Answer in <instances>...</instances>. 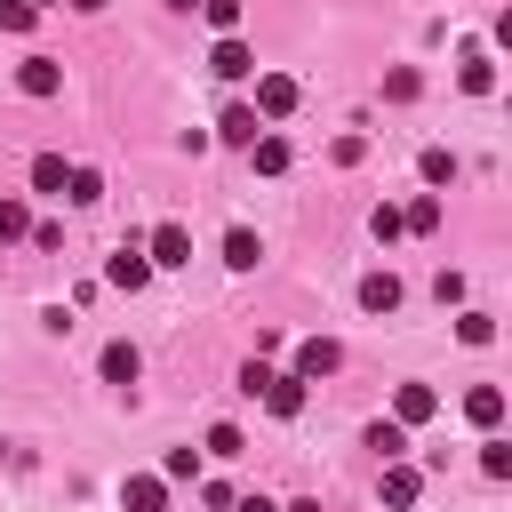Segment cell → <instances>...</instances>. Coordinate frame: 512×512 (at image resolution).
Segmentation results:
<instances>
[{"label":"cell","instance_id":"obj_3","mask_svg":"<svg viewBox=\"0 0 512 512\" xmlns=\"http://www.w3.org/2000/svg\"><path fill=\"white\" fill-rule=\"evenodd\" d=\"M208 72H216V80H248V72H256V48H248L240 32H224V40L208 48Z\"/></svg>","mask_w":512,"mask_h":512},{"label":"cell","instance_id":"obj_17","mask_svg":"<svg viewBox=\"0 0 512 512\" xmlns=\"http://www.w3.org/2000/svg\"><path fill=\"white\" fill-rule=\"evenodd\" d=\"M136 376H144L136 344H104V384H136Z\"/></svg>","mask_w":512,"mask_h":512},{"label":"cell","instance_id":"obj_35","mask_svg":"<svg viewBox=\"0 0 512 512\" xmlns=\"http://www.w3.org/2000/svg\"><path fill=\"white\" fill-rule=\"evenodd\" d=\"M0 456H8V440H0Z\"/></svg>","mask_w":512,"mask_h":512},{"label":"cell","instance_id":"obj_9","mask_svg":"<svg viewBox=\"0 0 512 512\" xmlns=\"http://www.w3.org/2000/svg\"><path fill=\"white\" fill-rule=\"evenodd\" d=\"M256 400H264V408H272V416H296V408H304V376H280V368H272V376H264V392H256Z\"/></svg>","mask_w":512,"mask_h":512},{"label":"cell","instance_id":"obj_32","mask_svg":"<svg viewBox=\"0 0 512 512\" xmlns=\"http://www.w3.org/2000/svg\"><path fill=\"white\" fill-rule=\"evenodd\" d=\"M280 512H320V504H312V496H304V504H280Z\"/></svg>","mask_w":512,"mask_h":512},{"label":"cell","instance_id":"obj_22","mask_svg":"<svg viewBox=\"0 0 512 512\" xmlns=\"http://www.w3.org/2000/svg\"><path fill=\"white\" fill-rule=\"evenodd\" d=\"M456 80H464L472 96H488V88H496V64H488V56H464V72H456Z\"/></svg>","mask_w":512,"mask_h":512},{"label":"cell","instance_id":"obj_11","mask_svg":"<svg viewBox=\"0 0 512 512\" xmlns=\"http://www.w3.org/2000/svg\"><path fill=\"white\" fill-rule=\"evenodd\" d=\"M216 136H224V144H256V136H264V120H256V104H224V120H216Z\"/></svg>","mask_w":512,"mask_h":512},{"label":"cell","instance_id":"obj_26","mask_svg":"<svg viewBox=\"0 0 512 512\" xmlns=\"http://www.w3.org/2000/svg\"><path fill=\"white\" fill-rule=\"evenodd\" d=\"M248 440H240V424H208V456H240Z\"/></svg>","mask_w":512,"mask_h":512},{"label":"cell","instance_id":"obj_27","mask_svg":"<svg viewBox=\"0 0 512 512\" xmlns=\"http://www.w3.org/2000/svg\"><path fill=\"white\" fill-rule=\"evenodd\" d=\"M200 16H208L216 32H240V0H200Z\"/></svg>","mask_w":512,"mask_h":512},{"label":"cell","instance_id":"obj_14","mask_svg":"<svg viewBox=\"0 0 512 512\" xmlns=\"http://www.w3.org/2000/svg\"><path fill=\"white\" fill-rule=\"evenodd\" d=\"M256 256H264V240H256L248 224H232V232H224V264H232V272H256Z\"/></svg>","mask_w":512,"mask_h":512},{"label":"cell","instance_id":"obj_29","mask_svg":"<svg viewBox=\"0 0 512 512\" xmlns=\"http://www.w3.org/2000/svg\"><path fill=\"white\" fill-rule=\"evenodd\" d=\"M456 336H464V344H488V336H496V320H488V312H464V320H456Z\"/></svg>","mask_w":512,"mask_h":512},{"label":"cell","instance_id":"obj_6","mask_svg":"<svg viewBox=\"0 0 512 512\" xmlns=\"http://www.w3.org/2000/svg\"><path fill=\"white\" fill-rule=\"evenodd\" d=\"M120 512H168V480H160V472H128Z\"/></svg>","mask_w":512,"mask_h":512},{"label":"cell","instance_id":"obj_33","mask_svg":"<svg viewBox=\"0 0 512 512\" xmlns=\"http://www.w3.org/2000/svg\"><path fill=\"white\" fill-rule=\"evenodd\" d=\"M72 8H104V0H72Z\"/></svg>","mask_w":512,"mask_h":512},{"label":"cell","instance_id":"obj_4","mask_svg":"<svg viewBox=\"0 0 512 512\" xmlns=\"http://www.w3.org/2000/svg\"><path fill=\"white\" fill-rule=\"evenodd\" d=\"M296 96H304V88H296L288 72H264V80H256V120H288Z\"/></svg>","mask_w":512,"mask_h":512},{"label":"cell","instance_id":"obj_1","mask_svg":"<svg viewBox=\"0 0 512 512\" xmlns=\"http://www.w3.org/2000/svg\"><path fill=\"white\" fill-rule=\"evenodd\" d=\"M144 256H152V272H176V264H192V232L184 224H152Z\"/></svg>","mask_w":512,"mask_h":512},{"label":"cell","instance_id":"obj_2","mask_svg":"<svg viewBox=\"0 0 512 512\" xmlns=\"http://www.w3.org/2000/svg\"><path fill=\"white\" fill-rule=\"evenodd\" d=\"M104 280H112V288H128V296H136V288H144V280H152V256H144V240H120V248H112V264H104Z\"/></svg>","mask_w":512,"mask_h":512},{"label":"cell","instance_id":"obj_10","mask_svg":"<svg viewBox=\"0 0 512 512\" xmlns=\"http://www.w3.org/2000/svg\"><path fill=\"white\" fill-rule=\"evenodd\" d=\"M432 408H440V392H432V384H400V392H392V424H424Z\"/></svg>","mask_w":512,"mask_h":512},{"label":"cell","instance_id":"obj_18","mask_svg":"<svg viewBox=\"0 0 512 512\" xmlns=\"http://www.w3.org/2000/svg\"><path fill=\"white\" fill-rule=\"evenodd\" d=\"M368 448H376L384 464H392V456H408V424H392V416H376V424H368Z\"/></svg>","mask_w":512,"mask_h":512},{"label":"cell","instance_id":"obj_21","mask_svg":"<svg viewBox=\"0 0 512 512\" xmlns=\"http://www.w3.org/2000/svg\"><path fill=\"white\" fill-rule=\"evenodd\" d=\"M24 232H32V208H24V200H8V192H0V240H24Z\"/></svg>","mask_w":512,"mask_h":512},{"label":"cell","instance_id":"obj_31","mask_svg":"<svg viewBox=\"0 0 512 512\" xmlns=\"http://www.w3.org/2000/svg\"><path fill=\"white\" fill-rule=\"evenodd\" d=\"M232 512H280L272 496H232Z\"/></svg>","mask_w":512,"mask_h":512},{"label":"cell","instance_id":"obj_12","mask_svg":"<svg viewBox=\"0 0 512 512\" xmlns=\"http://www.w3.org/2000/svg\"><path fill=\"white\" fill-rule=\"evenodd\" d=\"M248 160H256V176H288V160H296V152H288V136H272V128H264V136L248 144Z\"/></svg>","mask_w":512,"mask_h":512},{"label":"cell","instance_id":"obj_30","mask_svg":"<svg viewBox=\"0 0 512 512\" xmlns=\"http://www.w3.org/2000/svg\"><path fill=\"white\" fill-rule=\"evenodd\" d=\"M384 96H392V104H408V96H416V72H408V64H400V72H384Z\"/></svg>","mask_w":512,"mask_h":512},{"label":"cell","instance_id":"obj_19","mask_svg":"<svg viewBox=\"0 0 512 512\" xmlns=\"http://www.w3.org/2000/svg\"><path fill=\"white\" fill-rule=\"evenodd\" d=\"M64 200H72V208L104 200V176H96V168H64Z\"/></svg>","mask_w":512,"mask_h":512},{"label":"cell","instance_id":"obj_25","mask_svg":"<svg viewBox=\"0 0 512 512\" xmlns=\"http://www.w3.org/2000/svg\"><path fill=\"white\" fill-rule=\"evenodd\" d=\"M32 184H40V192H64V160L40 152V160H32Z\"/></svg>","mask_w":512,"mask_h":512},{"label":"cell","instance_id":"obj_28","mask_svg":"<svg viewBox=\"0 0 512 512\" xmlns=\"http://www.w3.org/2000/svg\"><path fill=\"white\" fill-rule=\"evenodd\" d=\"M32 16H40L32 0H0V32H32Z\"/></svg>","mask_w":512,"mask_h":512},{"label":"cell","instance_id":"obj_15","mask_svg":"<svg viewBox=\"0 0 512 512\" xmlns=\"http://www.w3.org/2000/svg\"><path fill=\"white\" fill-rule=\"evenodd\" d=\"M400 232H440V192H416L400 208Z\"/></svg>","mask_w":512,"mask_h":512},{"label":"cell","instance_id":"obj_23","mask_svg":"<svg viewBox=\"0 0 512 512\" xmlns=\"http://www.w3.org/2000/svg\"><path fill=\"white\" fill-rule=\"evenodd\" d=\"M416 168H424V184H456V152H440V144H432Z\"/></svg>","mask_w":512,"mask_h":512},{"label":"cell","instance_id":"obj_13","mask_svg":"<svg viewBox=\"0 0 512 512\" xmlns=\"http://www.w3.org/2000/svg\"><path fill=\"white\" fill-rule=\"evenodd\" d=\"M464 416H472L480 432H496V424H504V392H496V384H472V392H464Z\"/></svg>","mask_w":512,"mask_h":512},{"label":"cell","instance_id":"obj_24","mask_svg":"<svg viewBox=\"0 0 512 512\" xmlns=\"http://www.w3.org/2000/svg\"><path fill=\"white\" fill-rule=\"evenodd\" d=\"M160 480H200V448H168V464H160Z\"/></svg>","mask_w":512,"mask_h":512},{"label":"cell","instance_id":"obj_5","mask_svg":"<svg viewBox=\"0 0 512 512\" xmlns=\"http://www.w3.org/2000/svg\"><path fill=\"white\" fill-rule=\"evenodd\" d=\"M336 368H344V344H336V336H304V344H296V376H304V384H312V376H336Z\"/></svg>","mask_w":512,"mask_h":512},{"label":"cell","instance_id":"obj_34","mask_svg":"<svg viewBox=\"0 0 512 512\" xmlns=\"http://www.w3.org/2000/svg\"><path fill=\"white\" fill-rule=\"evenodd\" d=\"M32 8H64V0H32Z\"/></svg>","mask_w":512,"mask_h":512},{"label":"cell","instance_id":"obj_20","mask_svg":"<svg viewBox=\"0 0 512 512\" xmlns=\"http://www.w3.org/2000/svg\"><path fill=\"white\" fill-rule=\"evenodd\" d=\"M480 472L488 480H512V440H480Z\"/></svg>","mask_w":512,"mask_h":512},{"label":"cell","instance_id":"obj_7","mask_svg":"<svg viewBox=\"0 0 512 512\" xmlns=\"http://www.w3.org/2000/svg\"><path fill=\"white\" fill-rule=\"evenodd\" d=\"M16 88H24V96H56V88H64V64H56V56H24V64H16Z\"/></svg>","mask_w":512,"mask_h":512},{"label":"cell","instance_id":"obj_8","mask_svg":"<svg viewBox=\"0 0 512 512\" xmlns=\"http://www.w3.org/2000/svg\"><path fill=\"white\" fill-rule=\"evenodd\" d=\"M416 496H424V472H416V464H400V456H392V464H384V504H392V512H408V504H416Z\"/></svg>","mask_w":512,"mask_h":512},{"label":"cell","instance_id":"obj_16","mask_svg":"<svg viewBox=\"0 0 512 512\" xmlns=\"http://www.w3.org/2000/svg\"><path fill=\"white\" fill-rule=\"evenodd\" d=\"M360 304H368V312H400V280H392V272H368V280H360Z\"/></svg>","mask_w":512,"mask_h":512}]
</instances>
